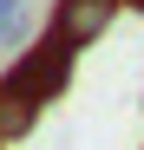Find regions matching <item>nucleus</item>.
Segmentation results:
<instances>
[{
  "instance_id": "obj_1",
  "label": "nucleus",
  "mask_w": 144,
  "mask_h": 150,
  "mask_svg": "<svg viewBox=\"0 0 144 150\" xmlns=\"http://www.w3.org/2000/svg\"><path fill=\"white\" fill-rule=\"evenodd\" d=\"M72 59H79V52H72L66 39H53V33H46V39H33L26 52L13 59V72H7V79L26 91V98H39V105H46V98H59V91L72 85Z\"/></svg>"
},
{
  "instance_id": "obj_2",
  "label": "nucleus",
  "mask_w": 144,
  "mask_h": 150,
  "mask_svg": "<svg viewBox=\"0 0 144 150\" xmlns=\"http://www.w3.org/2000/svg\"><path fill=\"white\" fill-rule=\"evenodd\" d=\"M125 0H59L53 7V39H66L72 52H85L92 39H105V26L118 20Z\"/></svg>"
},
{
  "instance_id": "obj_3",
  "label": "nucleus",
  "mask_w": 144,
  "mask_h": 150,
  "mask_svg": "<svg viewBox=\"0 0 144 150\" xmlns=\"http://www.w3.org/2000/svg\"><path fill=\"white\" fill-rule=\"evenodd\" d=\"M39 117V98H26L13 79H0V144H20Z\"/></svg>"
},
{
  "instance_id": "obj_4",
  "label": "nucleus",
  "mask_w": 144,
  "mask_h": 150,
  "mask_svg": "<svg viewBox=\"0 0 144 150\" xmlns=\"http://www.w3.org/2000/svg\"><path fill=\"white\" fill-rule=\"evenodd\" d=\"M0 46H7V52H26V46H33V13H26V0H0Z\"/></svg>"
},
{
  "instance_id": "obj_5",
  "label": "nucleus",
  "mask_w": 144,
  "mask_h": 150,
  "mask_svg": "<svg viewBox=\"0 0 144 150\" xmlns=\"http://www.w3.org/2000/svg\"><path fill=\"white\" fill-rule=\"evenodd\" d=\"M131 7H138V13H144V0H131Z\"/></svg>"
}]
</instances>
